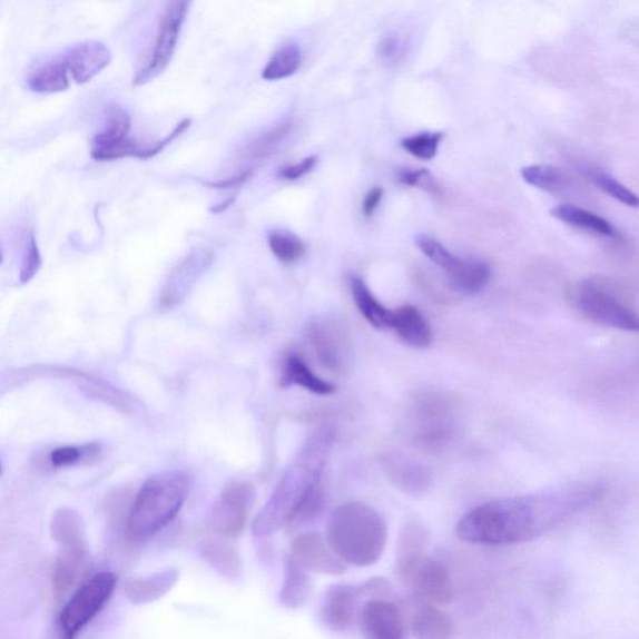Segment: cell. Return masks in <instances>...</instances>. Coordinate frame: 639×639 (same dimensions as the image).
<instances>
[{"label":"cell","mask_w":639,"mask_h":639,"mask_svg":"<svg viewBox=\"0 0 639 639\" xmlns=\"http://www.w3.org/2000/svg\"><path fill=\"white\" fill-rule=\"evenodd\" d=\"M599 483L573 482L523 497L479 504L456 524L458 538L479 545H508L541 538L602 497Z\"/></svg>","instance_id":"1"},{"label":"cell","mask_w":639,"mask_h":639,"mask_svg":"<svg viewBox=\"0 0 639 639\" xmlns=\"http://www.w3.org/2000/svg\"><path fill=\"white\" fill-rule=\"evenodd\" d=\"M333 442L334 432L328 427L320 429L308 438L269 501L256 514L254 534L265 538L287 525L312 522L322 513L325 501L323 476Z\"/></svg>","instance_id":"2"},{"label":"cell","mask_w":639,"mask_h":639,"mask_svg":"<svg viewBox=\"0 0 639 639\" xmlns=\"http://www.w3.org/2000/svg\"><path fill=\"white\" fill-rule=\"evenodd\" d=\"M389 538L381 513L363 502H346L330 514L326 541L346 566L370 567L383 558Z\"/></svg>","instance_id":"3"},{"label":"cell","mask_w":639,"mask_h":639,"mask_svg":"<svg viewBox=\"0 0 639 639\" xmlns=\"http://www.w3.org/2000/svg\"><path fill=\"white\" fill-rule=\"evenodd\" d=\"M190 483L180 471L163 472L144 483L128 510L129 540L141 545L167 528L187 501Z\"/></svg>","instance_id":"4"},{"label":"cell","mask_w":639,"mask_h":639,"mask_svg":"<svg viewBox=\"0 0 639 639\" xmlns=\"http://www.w3.org/2000/svg\"><path fill=\"white\" fill-rule=\"evenodd\" d=\"M460 410L448 395L426 391L410 400L405 411V436L414 446L439 451L459 435Z\"/></svg>","instance_id":"5"},{"label":"cell","mask_w":639,"mask_h":639,"mask_svg":"<svg viewBox=\"0 0 639 639\" xmlns=\"http://www.w3.org/2000/svg\"><path fill=\"white\" fill-rule=\"evenodd\" d=\"M573 304L582 316L591 323L637 333L638 314L621 291L620 285L604 277H590L577 284L573 291Z\"/></svg>","instance_id":"6"},{"label":"cell","mask_w":639,"mask_h":639,"mask_svg":"<svg viewBox=\"0 0 639 639\" xmlns=\"http://www.w3.org/2000/svg\"><path fill=\"white\" fill-rule=\"evenodd\" d=\"M397 573L402 582L426 603L443 606L453 599L455 589L449 570L424 551L399 554Z\"/></svg>","instance_id":"7"},{"label":"cell","mask_w":639,"mask_h":639,"mask_svg":"<svg viewBox=\"0 0 639 639\" xmlns=\"http://www.w3.org/2000/svg\"><path fill=\"white\" fill-rule=\"evenodd\" d=\"M117 587V576L101 572L80 586L60 612L58 635L60 639H76L101 612Z\"/></svg>","instance_id":"8"},{"label":"cell","mask_w":639,"mask_h":639,"mask_svg":"<svg viewBox=\"0 0 639 639\" xmlns=\"http://www.w3.org/2000/svg\"><path fill=\"white\" fill-rule=\"evenodd\" d=\"M417 249L434 263L449 277L456 291L479 294L491 281V266L481 259H462L431 236L421 234L416 240Z\"/></svg>","instance_id":"9"},{"label":"cell","mask_w":639,"mask_h":639,"mask_svg":"<svg viewBox=\"0 0 639 639\" xmlns=\"http://www.w3.org/2000/svg\"><path fill=\"white\" fill-rule=\"evenodd\" d=\"M254 500L252 484L243 481L226 484L206 514V529L218 539H238L249 519Z\"/></svg>","instance_id":"10"},{"label":"cell","mask_w":639,"mask_h":639,"mask_svg":"<svg viewBox=\"0 0 639 639\" xmlns=\"http://www.w3.org/2000/svg\"><path fill=\"white\" fill-rule=\"evenodd\" d=\"M190 3L170 2L160 20V26L147 63L139 68L134 77V86L140 87L147 85L151 79L159 77L168 68L177 48L181 28L187 20Z\"/></svg>","instance_id":"11"},{"label":"cell","mask_w":639,"mask_h":639,"mask_svg":"<svg viewBox=\"0 0 639 639\" xmlns=\"http://www.w3.org/2000/svg\"><path fill=\"white\" fill-rule=\"evenodd\" d=\"M131 119L126 109L111 106L107 112L106 127L91 141L90 154L97 161H112L122 158L141 159L142 148L129 138Z\"/></svg>","instance_id":"12"},{"label":"cell","mask_w":639,"mask_h":639,"mask_svg":"<svg viewBox=\"0 0 639 639\" xmlns=\"http://www.w3.org/2000/svg\"><path fill=\"white\" fill-rule=\"evenodd\" d=\"M50 531L60 548L56 564L81 572L88 559V544L79 514L71 509L58 510L51 520Z\"/></svg>","instance_id":"13"},{"label":"cell","mask_w":639,"mask_h":639,"mask_svg":"<svg viewBox=\"0 0 639 639\" xmlns=\"http://www.w3.org/2000/svg\"><path fill=\"white\" fill-rule=\"evenodd\" d=\"M288 558L308 573L343 576L347 571V566L330 549L323 535L316 532L297 534L292 541Z\"/></svg>","instance_id":"14"},{"label":"cell","mask_w":639,"mask_h":639,"mask_svg":"<svg viewBox=\"0 0 639 639\" xmlns=\"http://www.w3.org/2000/svg\"><path fill=\"white\" fill-rule=\"evenodd\" d=\"M363 597L358 587L345 583L330 586L320 606V620L334 633L352 630L358 612L360 599Z\"/></svg>","instance_id":"15"},{"label":"cell","mask_w":639,"mask_h":639,"mask_svg":"<svg viewBox=\"0 0 639 639\" xmlns=\"http://www.w3.org/2000/svg\"><path fill=\"white\" fill-rule=\"evenodd\" d=\"M358 617L366 639H405L404 617L394 602L371 599L361 608Z\"/></svg>","instance_id":"16"},{"label":"cell","mask_w":639,"mask_h":639,"mask_svg":"<svg viewBox=\"0 0 639 639\" xmlns=\"http://www.w3.org/2000/svg\"><path fill=\"white\" fill-rule=\"evenodd\" d=\"M306 335L320 365L330 371L343 368L347 343L342 327L330 320H316L308 325Z\"/></svg>","instance_id":"17"},{"label":"cell","mask_w":639,"mask_h":639,"mask_svg":"<svg viewBox=\"0 0 639 639\" xmlns=\"http://www.w3.org/2000/svg\"><path fill=\"white\" fill-rule=\"evenodd\" d=\"M60 60L77 85H86L109 66L111 51L101 41L87 40L69 47Z\"/></svg>","instance_id":"18"},{"label":"cell","mask_w":639,"mask_h":639,"mask_svg":"<svg viewBox=\"0 0 639 639\" xmlns=\"http://www.w3.org/2000/svg\"><path fill=\"white\" fill-rule=\"evenodd\" d=\"M383 466L390 481L410 497H421L434 483L430 470L417 460L407 456L406 453H386Z\"/></svg>","instance_id":"19"},{"label":"cell","mask_w":639,"mask_h":639,"mask_svg":"<svg viewBox=\"0 0 639 639\" xmlns=\"http://www.w3.org/2000/svg\"><path fill=\"white\" fill-rule=\"evenodd\" d=\"M51 374L69 377L77 381L78 387L90 399H95L105 404L117 409L122 412V414H134L139 409V404L136 399L122 390L107 383L105 380L97 379L91 375L81 373V371L69 367H51L49 368Z\"/></svg>","instance_id":"20"},{"label":"cell","mask_w":639,"mask_h":639,"mask_svg":"<svg viewBox=\"0 0 639 639\" xmlns=\"http://www.w3.org/2000/svg\"><path fill=\"white\" fill-rule=\"evenodd\" d=\"M213 255L209 252H195L190 254L173 271L167 284L164 285L160 305L165 308L177 306L187 296L190 288L201 274L212 264Z\"/></svg>","instance_id":"21"},{"label":"cell","mask_w":639,"mask_h":639,"mask_svg":"<svg viewBox=\"0 0 639 639\" xmlns=\"http://www.w3.org/2000/svg\"><path fill=\"white\" fill-rule=\"evenodd\" d=\"M198 551L201 559L224 579L229 581L242 579L244 572L243 556L230 541L218 538L204 540L200 542Z\"/></svg>","instance_id":"22"},{"label":"cell","mask_w":639,"mask_h":639,"mask_svg":"<svg viewBox=\"0 0 639 639\" xmlns=\"http://www.w3.org/2000/svg\"><path fill=\"white\" fill-rule=\"evenodd\" d=\"M391 328L411 347L427 348L434 343V333L427 318L415 306L395 308Z\"/></svg>","instance_id":"23"},{"label":"cell","mask_w":639,"mask_h":639,"mask_svg":"<svg viewBox=\"0 0 639 639\" xmlns=\"http://www.w3.org/2000/svg\"><path fill=\"white\" fill-rule=\"evenodd\" d=\"M180 580L177 569L163 570L126 583L127 599L134 604H149L167 596Z\"/></svg>","instance_id":"24"},{"label":"cell","mask_w":639,"mask_h":639,"mask_svg":"<svg viewBox=\"0 0 639 639\" xmlns=\"http://www.w3.org/2000/svg\"><path fill=\"white\" fill-rule=\"evenodd\" d=\"M314 583L311 573L305 571L292 558H286L284 581L281 590V603L287 610H301L312 599Z\"/></svg>","instance_id":"25"},{"label":"cell","mask_w":639,"mask_h":639,"mask_svg":"<svg viewBox=\"0 0 639 639\" xmlns=\"http://www.w3.org/2000/svg\"><path fill=\"white\" fill-rule=\"evenodd\" d=\"M411 631L416 639H452L456 626L446 612L434 604L424 603L412 616Z\"/></svg>","instance_id":"26"},{"label":"cell","mask_w":639,"mask_h":639,"mask_svg":"<svg viewBox=\"0 0 639 639\" xmlns=\"http://www.w3.org/2000/svg\"><path fill=\"white\" fill-rule=\"evenodd\" d=\"M282 385L301 386L320 396L332 395L336 391L332 383L317 376L311 366L306 364L304 357L298 354H288L286 356L283 365Z\"/></svg>","instance_id":"27"},{"label":"cell","mask_w":639,"mask_h":639,"mask_svg":"<svg viewBox=\"0 0 639 639\" xmlns=\"http://www.w3.org/2000/svg\"><path fill=\"white\" fill-rule=\"evenodd\" d=\"M352 293L358 312L363 314L371 326L379 330L391 328L394 311H390L377 301L363 277H352Z\"/></svg>","instance_id":"28"},{"label":"cell","mask_w":639,"mask_h":639,"mask_svg":"<svg viewBox=\"0 0 639 639\" xmlns=\"http://www.w3.org/2000/svg\"><path fill=\"white\" fill-rule=\"evenodd\" d=\"M551 214L556 219L587 233L607 236V238H612L616 234L613 225L602 218V216L582 209L580 206H576L573 204H561L554 206Z\"/></svg>","instance_id":"29"},{"label":"cell","mask_w":639,"mask_h":639,"mask_svg":"<svg viewBox=\"0 0 639 639\" xmlns=\"http://www.w3.org/2000/svg\"><path fill=\"white\" fill-rule=\"evenodd\" d=\"M27 82L30 90L40 95H55L70 87V77L63 61L58 59L30 70Z\"/></svg>","instance_id":"30"},{"label":"cell","mask_w":639,"mask_h":639,"mask_svg":"<svg viewBox=\"0 0 639 639\" xmlns=\"http://www.w3.org/2000/svg\"><path fill=\"white\" fill-rule=\"evenodd\" d=\"M303 61L302 48L296 41H287L263 69L262 77L267 81L291 78L301 68Z\"/></svg>","instance_id":"31"},{"label":"cell","mask_w":639,"mask_h":639,"mask_svg":"<svg viewBox=\"0 0 639 639\" xmlns=\"http://www.w3.org/2000/svg\"><path fill=\"white\" fill-rule=\"evenodd\" d=\"M521 177L532 187L548 193H562L570 187L567 175L552 165H529L521 169Z\"/></svg>","instance_id":"32"},{"label":"cell","mask_w":639,"mask_h":639,"mask_svg":"<svg viewBox=\"0 0 639 639\" xmlns=\"http://www.w3.org/2000/svg\"><path fill=\"white\" fill-rule=\"evenodd\" d=\"M102 448L100 443H86L78 446H61L50 452L49 465L53 469H69L88 465L98 461Z\"/></svg>","instance_id":"33"},{"label":"cell","mask_w":639,"mask_h":639,"mask_svg":"<svg viewBox=\"0 0 639 639\" xmlns=\"http://www.w3.org/2000/svg\"><path fill=\"white\" fill-rule=\"evenodd\" d=\"M271 250L282 263L294 264L305 254V244L298 236L288 232H274L267 238Z\"/></svg>","instance_id":"34"},{"label":"cell","mask_w":639,"mask_h":639,"mask_svg":"<svg viewBox=\"0 0 639 639\" xmlns=\"http://www.w3.org/2000/svg\"><path fill=\"white\" fill-rule=\"evenodd\" d=\"M292 130V121L281 124V126H277L269 132L264 134L262 138L256 139L252 146L247 148L246 157L255 161H262L269 158L272 154L281 147V144L287 138Z\"/></svg>","instance_id":"35"},{"label":"cell","mask_w":639,"mask_h":639,"mask_svg":"<svg viewBox=\"0 0 639 639\" xmlns=\"http://www.w3.org/2000/svg\"><path fill=\"white\" fill-rule=\"evenodd\" d=\"M443 132L424 131L401 140V147L411 156L421 160H431L438 156Z\"/></svg>","instance_id":"36"},{"label":"cell","mask_w":639,"mask_h":639,"mask_svg":"<svg viewBox=\"0 0 639 639\" xmlns=\"http://www.w3.org/2000/svg\"><path fill=\"white\" fill-rule=\"evenodd\" d=\"M589 177L593 184L597 185L602 191L610 195L617 201H620L631 208H638L637 195L630 189L626 188L625 185L610 174L602 170L596 169L589 173Z\"/></svg>","instance_id":"37"},{"label":"cell","mask_w":639,"mask_h":639,"mask_svg":"<svg viewBox=\"0 0 639 639\" xmlns=\"http://www.w3.org/2000/svg\"><path fill=\"white\" fill-rule=\"evenodd\" d=\"M396 180L399 184L405 185V187L419 188L432 194L440 193L438 180L434 178V175L426 169H399Z\"/></svg>","instance_id":"38"},{"label":"cell","mask_w":639,"mask_h":639,"mask_svg":"<svg viewBox=\"0 0 639 639\" xmlns=\"http://www.w3.org/2000/svg\"><path fill=\"white\" fill-rule=\"evenodd\" d=\"M41 254L39 246L33 233H29L27 236L22 267H20L19 281L22 284H28L32 282L39 271L41 269Z\"/></svg>","instance_id":"39"},{"label":"cell","mask_w":639,"mask_h":639,"mask_svg":"<svg viewBox=\"0 0 639 639\" xmlns=\"http://www.w3.org/2000/svg\"><path fill=\"white\" fill-rule=\"evenodd\" d=\"M318 163V158L315 156L307 157L302 161H298L293 165H288V167L283 168L279 171V178L284 180H297L304 177V175L311 173Z\"/></svg>","instance_id":"40"},{"label":"cell","mask_w":639,"mask_h":639,"mask_svg":"<svg viewBox=\"0 0 639 639\" xmlns=\"http://www.w3.org/2000/svg\"><path fill=\"white\" fill-rule=\"evenodd\" d=\"M191 126V119H184L179 122V126L175 128L167 138L160 140L156 146L146 148L142 153L141 159H150L157 157L165 148L169 147L170 144L178 139L183 132L187 131Z\"/></svg>","instance_id":"41"},{"label":"cell","mask_w":639,"mask_h":639,"mask_svg":"<svg viewBox=\"0 0 639 639\" xmlns=\"http://www.w3.org/2000/svg\"><path fill=\"white\" fill-rule=\"evenodd\" d=\"M252 177H253V170L246 169V170L240 171L238 175H235V177H232L229 179H223V180H216V181H206V183H204V185L206 188L224 190V189H230L234 187H238V185L246 183Z\"/></svg>","instance_id":"42"},{"label":"cell","mask_w":639,"mask_h":639,"mask_svg":"<svg viewBox=\"0 0 639 639\" xmlns=\"http://www.w3.org/2000/svg\"><path fill=\"white\" fill-rule=\"evenodd\" d=\"M384 194L385 191L381 187L373 188L366 194L363 203V213L365 216H367V218L375 214L377 206L384 198Z\"/></svg>","instance_id":"43"},{"label":"cell","mask_w":639,"mask_h":639,"mask_svg":"<svg viewBox=\"0 0 639 639\" xmlns=\"http://www.w3.org/2000/svg\"><path fill=\"white\" fill-rule=\"evenodd\" d=\"M380 51H381V56H383L384 58L393 57L397 51L396 40L391 39V38L384 40V43H383V46H381Z\"/></svg>","instance_id":"44"},{"label":"cell","mask_w":639,"mask_h":639,"mask_svg":"<svg viewBox=\"0 0 639 639\" xmlns=\"http://www.w3.org/2000/svg\"><path fill=\"white\" fill-rule=\"evenodd\" d=\"M234 201H235V197L226 199V200L222 201L219 205L214 206V208L212 209V213L220 214L225 210H228Z\"/></svg>","instance_id":"45"},{"label":"cell","mask_w":639,"mask_h":639,"mask_svg":"<svg viewBox=\"0 0 639 639\" xmlns=\"http://www.w3.org/2000/svg\"><path fill=\"white\" fill-rule=\"evenodd\" d=\"M2 259H3L2 247H0V263H2Z\"/></svg>","instance_id":"46"},{"label":"cell","mask_w":639,"mask_h":639,"mask_svg":"<svg viewBox=\"0 0 639 639\" xmlns=\"http://www.w3.org/2000/svg\"><path fill=\"white\" fill-rule=\"evenodd\" d=\"M2 472H3V466H2V462H0V476H2Z\"/></svg>","instance_id":"47"}]
</instances>
